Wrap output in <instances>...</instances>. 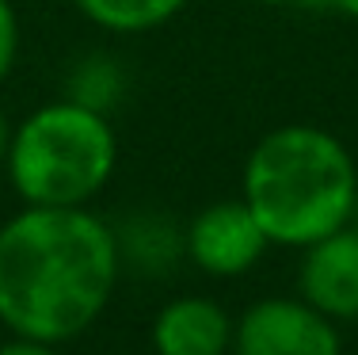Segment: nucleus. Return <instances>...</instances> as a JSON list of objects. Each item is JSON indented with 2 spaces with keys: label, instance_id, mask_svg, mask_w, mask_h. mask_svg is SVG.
<instances>
[{
  "label": "nucleus",
  "instance_id": "1",
  "mask_svg": "<svg viewBox=\"0 0 358 355\" xmlns=\"http://www.w3.org/2000/svg\"><path fill=\"white\" fill-rule=\"evenodd\" d=\"M118 272L115 225L88 207H23L0 225V325L69 344L107 309Z\"/></svg>",
  "mask_w": 358,
  "mask_h": 355
},
{
  "label": "nucleus",
  "instance_id": "2",
  "mask_svg": "<svg viewBox=\"0 0 358 355\" xmlns=\"http://www.w3.org/2000/svg\"><path fill=\"white\" fill-rule=\"evenodd\" d=\"M358 168L347 146L320 126H278L244 165V202L271 244L305 249L347 225Z\"/></svg>",
  "mask_w": 358,
  "mask_h": 355
},
{
  "label": "nucleus",
  "instance_id": "3",
  "mask_svg": "<svg viewBox=\"0 0 358 355\" xmlns=\"http://www.w3.org/2000/svg\"><path fill=\"white\" fill-rule=\"evenodd\" d=\"M118 138L110 118L76 99L38 107L12 126L8 180L27 207H88L110 183Z\"/></svg>",
  "mask_w": 358,
  "mask_h": 355
},
{
  "label": "nucleus",
  "instance_id": "4",
  "mask_svg": "<svg viewBox=\"0 0 358 355\" xmlns=\"http://www.w3.org/2000/svg\"><path fill=\"white\" fill-rule=\"evenodd\" d=\"M236 355H343L339 328L328 314L297 298H263L233 325Z\"/></svg>",
  "mask_w": 358,
  "mask_h": 355
},
{
  "label": "nucleus",
  "instance_id": "5",
  "mask_svg": "<svg viewBox=\"0 0 358 355\" xmlns=\"http://www.w3.org/2000/svg\"><path fill=\"white\" fill-rule=\"evenodd\" d=\"M183 249L191 264L206 275L233 279L252 272L271 249V237L252 214L244 199L233 202H214V207L199 210L183 233Z\"/></svg>",
  "mask_w": 358,
  "mask_h": 355
},
{
  "label": "nucleus",
  "instance_id": "6",
  "mask_svg": "<svg viewBox=\"0 0 358 355\" xmlns=\"http://www.w3.org/2000/svg\"><path fill=\"white\" fill-rule=\"evenodd\" d=\"M297 291L336 325L358 321V233L343 225V230L305 244L301 267H297Z\"/></svg>",
  "mask_w": 358,
  "mask_h": 355
},
{
  "label": "nucleus",
  "instance_id": "7",
  "mask_svg": "<svg viewBox=\"0 0 358 355\" xmlns=\"http://www.w3.org/2000/svg\"><path fill=\"white\" fill-rule=\"evenodd\" d=\"M157 355H225L233 348V321L214 298L183 294L160 306L152 321Z\"/></svg>",
  "mask_w": 358,
  "mask_h": 355
},
{
  "label": "nucleus",
  "instance_id": "8",
  "mask_svg": "<svg viewBox=\"0 0 358 355\" xmlns=\"http://www.w3.org/2000/svg\"><path fill=\"white\" fill-rule=\"evenodd\" d=\"M115 233H118L122 264H134V267H141V272H168V267L187 252L183 233H176L172 218L157 214V210L130 214Z\"/></svg>",
  "mask_w": 358,
  "mask_h": 355
},
{
  "label": "nucleus",
  "instance_id": "9",
  "mask_svg": "<svg viewBox=\"0 0 358 355\" xmlns=\"http://www.w3.org/2000/svg\"><path fill=\"white\" fill-rule=\"evenodd\" d=\"M88 23L115 35H141V31L164 27L187 8V0H73Z\"/></svg>",
  "mask_w": 358,
  "mask_h": 355
},
{
  "label": "nucleus",
  "instance_id": "10",
  "mask_svg": "<svg viewBox=\"0 0 358 355\" xmlns=\"http://www.w3.org/2000/svg\"><path fill=\"white\" fill-rule=\"evenodd\" d=\"M69 99L84 107H96V111H110V107L122 99V65L107 54H92L84 57L69 77Z\"/></svg>",
  "mask_w": 358,
  "mask_h": 355
},
{
  "label": "nucleus",
  "instance_id": "11",
  "mask_svg": "<svg viewBox=\"0 0 358 355\" xmlns=\"http://www.w3.org/2000/svg\"><path fill=\"white\" fill-rule=\"evenodd\" d=\"M15 57H20V15L12 0H0V81L12 73Z\"/></svg>",
  "mask_w": 358,
  "mask_h": 355
},
{
  "label": "nucleus",
  "instance_id": "12",
  "mask_svg": "<svg viewBox=\"0 0 358 355\" xmlns=\"http://www.w3.org/2000/svg\"><path fill=\"white\" fill-rule=\"evenodd\" d=\"M0 355H62L57 344L46 340H31V336H12V340L0 344Z\"/></svg>",
  "mask_w": 358,
  "mask_h": 355
},
{
  "label": "nucleus",
  "instance_id": "13",
  "mask_svg": "<svg viewBox=\"0 0 358 355\" xmlns=\"http://www.w3.org/2000/svg\"><path fill=\"white\" fill-rule=\"evenodd\" d=\"M301 4L317 8V12H336L347 20H358V0H301Z\"/></svg>",
  "mask_w": 358,
  "mask_h": 355
},
{
  "label": "nucleus",
  "instance_id": "14",
  "mask_svg": "<svg viewBox=\"0 0 358 355\" xmlns=\"http://www.w3.org/2000/svg\"><path fill=\"white\" fill-rule=\"evenodd\" d=\"M8 146H12V123H8V115L0 111V165L8 160Z\"/></svg>",
  "mask_w": 358,
  "mask_h": 355
},
{
  "label": "nucleus",
  "instance_id": "15",
  "mask_svg": "<svg viewBox=\"0 0 358 355\" xmlns=\"http://www.w3.org/2000/svg\"><path fill=\"white\" fill-rule=\"evenodd\" d=\"M347 230L358 233V195H355V207H351V218H347Z\"/></svg>",
  "mask_w": 358,
  "mask_h": 355
},
{
  "label": "nucleus",
  "instance_id": "16",
  "mask_svg": "<svg viewBox=\"0 0 358 355\" xmlns=\"http://www.w3.org/2000/svg\"><path fill=\"white\" fill-rule=\"evenodd\" d=\"M255 4H294V0H255Z\"/></svg>",
  "mask_w": 358,
  "mask_h": 355
}]
</instances>
